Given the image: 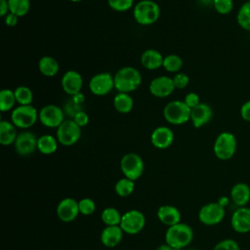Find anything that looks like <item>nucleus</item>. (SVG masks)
Segmentation results:
<instances>
[{"instance_id": "f257e3e1", "label": "nucleus", "mask_w": 250, "mask_h": 250, "mask_svg": "<svg viewBox=\"0 0 250 250\" xmlns=\"http://www.w3.org/2000/svg\"><path fill=\"white\" fill-rule=\"evenodd\" d=\"M114 87L120 93H131L142 83L140 71L133 66H123L114 74Z\"/></svg>"}, {"instance_id": "f03ea898", "label": "nucleus", "mask_w": 250, "mask_h": 250, "mask_svg": "<svg viewBox=\"0 0 250 250\" xmlns=\"http://www.w3.org/2000/svg\"><path fill=\"white\" fill-rule=\"evenodd\" d=\"M192 239L193 230L191 227L182 222L168 227L165 232V243L174 248L183 250L185 247L190 244Z\"/></svg>"}, {"instance_id": "7ed1b4c3", "label": "nucleus", "mask_w": 250, "mask_h": 250, "mask_svg": "<svg viewBox=\"0 0 250 250\" xmlns=\"http://www.w3.org/2000/svg\"><path fill=\"white\" fill-rule=\"evenodd\" d=\"M135 21L141 25H150L160 17L159 5L153 0H141L133 8Z\"/></svg>"}, {"instance_id": "20e7f679", "label": "nucleus", "mask_w": 250, "mask_h": 250, "mask_svg": "<svg viewBox=\"0 0 250 250\" xmlns=\"http://www.w3.org/2000/svg\"><path fill=\"white\" fill-rule=\"evenodd\" d=\"M190 108L184 101H171L163 108L165 120L172 125H183L190 120Z\"/></svg>"}, {"instance_id": "39448f33", "label": "nucleus", "mask_w": 250, "mask_h": 250, "mask_svg": "<svg viewBox=\"0 0 250 250\" xmlns=\"http://www.w3.org/2000/svg\"><path fill=\"white\" fill-rule=\"evenodd\" d=\"M236 147L237 141L235 136L230 132H222L214 142L213 151L218 159L229 160L234 155Z\"/></svg>"}, {"instance_id": "423d86ee", "label": "nucleus", "mask_w": 250, "mask_h": 250, "mask_svg": "<svg viewBox=\"0 0 250 250\" xmlns=\"http://www.w3.org/2000/svg\"><path fill=\"white\" fill-rule=\"evenodd\" d=\"M39 119V112L32 104L18 105L11 113V121L21 129H27L33 126Z\"/></svg>"}, {"instance_id": "0eeeda50", "label": "nucleus", "mask_w": 250, "mask_h": 250, "mask_svg": "<svg viewBox=\"0 0 250 250\" xmlns=\"http://www.w3.org/2000/svg\"><path fill=\"white\" fill-rule=\"evenodd\" d=\"M120 169L125 178L135 182L142 177L145 170V163L138 153L128 152L120 160Z\"/></svg>"}, {"instance_id": "6e6552de", "label": "nucleus", "mask_w": 250, "mask_h": 250, "mask_svg": "<svg viewBox=\"0 0 250 250\" xmlns=\"http://www.w3.org/2000/svg\"><path fill=\"white\" fill-rule=\"evenodd\" d=\"M81 137V127L75 123L73 119L64 120L56 132V138L59 144L64 146L75 145Z\"/></svg>"}, {"instance_id": "1a4fd4ad", "label": "nucleus", "mask_w": 250, "mask_h": 250, "mask_svg": "<svg viewBox=\"0 0 250 250\" xmlns=\"http://www.w3.org/2000/svg\"><path fill=\"white\" fill-rule=\"evenodd\" d=\"M123 231L127 234H137L146 226V217L140 210L132 209L122 215L120 225Z\"/></svg>"}, {"instance_id": "9d476101", "label": "nucleus", "mask_w": 250, "mask_h": 250, "mask_svg": "<svg viewBox=\"0 0 250 250\" xmlns=\"http://www.w3.org/2000/svg\"><path fill=\"white\" fill-rule=\"evenodd\" d=\"M225 215V207L218 202H209L199 209L198 220L205 226H216L224 220Z\"/></svg>"}, {"instance_id": "9b49d317", "label": "nucleus", "mask_w": 250, "mask_h": 250, "mask_svg": "<svg viewBox=\"0 0 250 250\" xmlns=\"http://www.w3.org/2000/svg\"><path fill=\"white\" fill-rule=\"evenodd\" d=\"M39 121L45 127L58 128L64 121V111L56 104H46L39 110Z\"/></svg>"}, {"instance_id": "f8f14e48", "label": "nucleus", "mask_w": 250, "mask_h": 250, "mask_svg": "<svg viewBox=\"0 0 250 250\" xmlns=\"http://www.w3.org/2000/svg\"><path fill=\"white\" fill-rule=\"evenodd\" d=\"M114 87V77L109 72L95 74L89 81V90L96 96H105Z\"/></svg>"}, {"instance_id": "ddd939ff", "label": "nucleus", "mask_w": 250, "mask_h": 250, "mask_svg": "<svg viewBox=\"0 0 250 250\" xmlns=\"http://www.w3.org/2000/svg\"><path fill=\"white\" fill-rule=\"evenodd\" d=\"M38 138L30 131H23L18 134L14 144L16 152L21 156H27L32 154L37 149Z\"/></svg>"}, {"instance_id": "4468645a", "label": "nucleus", "mask_w": 250, "mask_h": 250, "mask_svg": "<svg viewBox=\"0 0 250 250\" xmlns=\"http://www.w3.org/2000/svg\"><path fill=\"white\" fill-rule=\"evenodd\" d=\"M56 212L58 218L61 221L64 223H70L74 221L80 214L78 201L72 197H65L59 202Z\"/></svg>"}, {"instance_id": "2eb2a0df", "label": "nucleus", "mask_w": 250, "mask_h": 250, "mask_svg": "<svg viewBox=\"0 0 250 250\" xmlns=\"http://www.w3.org/2000/svg\"><path fill=\"white\" fill-rule=\"evenodd\" d=\"M150 94L156 98H165L175 91L172 77L161 75L153 78L148 86Z\"/></svg>"}, {"instance_id": "dca6fc26", "label": "nucleus", "mask_w": 250, "mask_h": 250, "mask_svg": "<svg viewBox=\"0 0 250 250\" xmlns=\"http://www.w3.org/2000/svg\"><path fill=\"white\" fill-rule=\"evenodd\" d=\"M62 88L69 96H74L81 93L83 87V78L81 74L76 70H67L62 77Z\"/></svg>"}, {"instance_id": "f3484780", "label": "nucleus", "mask_w": 250, "mask_h": 250, "mask_svg": "<svg viewBox=\"0 0 250 250\" xmlns=\"http://www.w3.org/2000/svg\"><path fill=\"white\" fill-rule=\"evenodd\" d=\"M230 225L233 230L239 233L250 231V208L247 206L237 207L230 218Z\"/></svg>"}, {"instance_id": "a211bd4d", "label": "nucleus", "mask_w": 250, "mask_h": 250, "mask_svg": "<svg viewBox=\"0 0 250 250\" xmlns=\"http://www.w3.org/2000/svg\"><path fill=\"white\" fill-rule=\"evenodd\" d=\"M150 142L156 148H168L174 142V132L167 126H158L151 132Z\"/></svg>"}, {"instance_id": "6ab92c4d", "label": "nucleus", "mask_w": 250, "mask_h": 250, "mask_svg": "<svg viewBox=\"0 0 250 250\" xmlns=\"http://www.w3.org/2000/svg\"><path fill=\"white\" fill-rule=\"evenodd\" d=\"M213 116L211 106L205 103H200L190 110V121L195 128H200L210 122Z\"/></svg>"}, {"instance_id": "aec40b11", "label": "nucleus", "mask_w": 250, "mask_h": 250, "mask_svg": "<svg viewBox=\"0 0 250 250\" xmlns=\"http://www.w3.org/2000/svg\"><path fill=\"white\" fill-rule=\"evenodd\" d=\"M123 229L120 226H105L100 235L101 242L107 248L117 246L123 238Z\"/></svg>"}, {"instance_id": "412c9836", "label": "nucleus", "mask_w": 250, "mask_h": 250, "mask_svg": "<svg viewBox=\"0 0 250 250\" xmlns=\"http://www.w3.org/2000/svg\"><path fill=\"white\" fill-rule=\"evenodd\" d=\"M156 215L158 220L167 227H171L180 223L182 218L180 210L177 207L169 204L161 205L158 208Z\"/></svg>"}, {"instance_id": "4be33fe9", "label": "nucleus", "mask_w": 250, "mask_h": 250, "mask_svg": "<svg viewBox=\"0 0 250 250\" xmlns=\"http://www.w3.org/2000/svg\"><path fill=\"white\" fill-rule=\"evenodd\" d=\"M164 57L155 49H147L141 56L142 65L148 70H155L162 67Z\"/></svg>"}, {"instance_id": "5701e85b", "label": "nucleus", "mask_w": 250, "mask_h": 250, "mask_svg": "<svg viewBox=\"0 0 250 250\" xmlns=\"http://www.w3.org/2000/svg\"><path fill=\"white\" fill-rule=\"evenodd\" d=\"M230 199L237 207L246 206L250 201V187L245 183H237L230 189Z\"/></svg>"}, {"instance_id": "b1692460", "label": "nucleus", "mask_w": 250, "mask_h": 250, "mask_svg": "<svg viewBox=\"0 0 250 250\" xmlns=\"http://www.w3.org/2000/svg\"><path fill=\"white\" fill-rule=\"evenodd\" d=\"M16 126L12 121L1 120L0 121V144L2 146L14 145L18 137Z\"/></svg>"}, {"instance_id": "393cba45", "label": "nucleus", "mask_w": 250, "mask_h": 250, "mask_svg": "<svg viewBox=\"0 0 250 250\" xmlns=\"http://www.w3.org/2000/svg\"><path fill=\"white\" fill-rule=\"evenodd\" d=\"M38 69L46 77L55 76L60 69L58 61L51 56H43L38 62Z\"/></svg>"}, {"instance_id": "a878e982", "label": "nucleus", "mask_w": 250, "mask_h": 250, "mask_svg": "<svg viewBox=\"0 0 250 250\" xmlns=\"http://www.w3.org/2000/svg\"><path fill=\"white\" fill-rule=\"evenodd\" d=\"M58 146H59V142H58L57 138H55L52 135L46 134V135H42L38 138L37 149L42 154H45V155L53 154L58 149Z\"/></svg>"}, {"instance_id": "bb28decb", "label": "nucleus", "mask_w": 250, "mask_h": 250, "mask_svg": "<svg viewBox=\"0 0 250 250\" xmlns=\"http://www.w3.org/2000/svg\"><path fill=\"white\" fill-rule=\"evenodd\" d=\"M113 106L119 113H129L134 106V100L128 93L118 92L113 98Z\"/></svg>"}, {"instance_id": "cd10ccee", "label": "nucleus", "mask_w": 250, "mask_h": 250, "mask_svg": "<svg viewBox=\"0 0 250 250\" xmlns=\"http://www.w3.org/2000/svg\"><path fill=\"white\" fill-rule=\"evenodd\" d=\"M122 215L114 207H106L103 210L101 219L105 226H119Z\"/></svg>"}, {"instance_id": "c85d7f7f", "label": "nucleus", "mask_w": 250, "mask_h": 250, "mask_svg": "<svg viewBox=\"0 0 250 250\" xmlns=\"http://www.w3.org/2000/svg\"><path fill=\"white\" fill-rule=\"evenodd\" d=\"M16 97L14 90L11 89H3L0 92V110L2 112L9 111L15 108L16 104Z\"/></svg>"}, {"instance_id": "c756f323", "label": "nucleus", "mask_w": 250, "mask_h": 250, "mask_svg": "<svg viewBox=\"0 0 250 250\" xmlns=\"http://www.w3.org/2000/svg\"><path fill=\"white\" fill-rule=\"evenodd\" d=\"M134 189H135V182L125 177L118 180L114 186V190L116 194L120 197L130 196L133 193Z\"/></svg>"}, {"instance_id": "7c9ffc66", "label": "nucleus", "mask_w": 250, "mask_h": 250, "mask_svg": "<svg viewBox=\"0 0 250 250\" xmlns=\"http://www.w3.org/2000/svg\"><path fill=\"white\" fill-rule=\"evenodd\" d=\"M236 21L242 29L250 31V1H246L240 6L236 15Z\"/></svg>"}, {"instance_id": "2f4dec72", "label": "nucleus", "mask_w": 250, "mask_h": 250, "mask_svg": "<svg viewBox=\"0 0 250 250\" xmlns=\"http://www.w3.org/2000/svg\"><path fill=\"white\" fill-rule=\"evenodd\" d=\"M183 60L180 56L176 54H170L164 57L162 67L168 72L178 73L183 67Z\"/></svg>"}, {"instance_id": "473e14b6", "label": "nucleus", "mask_w": 250, "mask_h": 250, "mask_svg": "<svg viewBox=\"0 0 250 250\" xmlns=\"http://www.w3.org/2000/svg\"><path fill=\"white\" fill-rule=\"evenodd\" d=\"M10 13L20 17L25 16L30 10V0H8Z\"/></svg>"}, {"instance_id": "72a5a7b5", "label": "nucleus", "mask_w": 250, "mask_h": 250, "mask_svg": "<svg viewBox=\"0 0 250 250\" xmlns=\"http://www.w3.org/2000/svg\"><path fill=\"white\" fill-rule=\"evenodd\" d=\"M17 104L19 105L31 104L33 101V93L27 86H19L14 90Z\"/></svg>"}, {"instance_id": "f704fd0d", "label": "nucleus", "mask_w": 250, "mask_h": 250, "mask_svg": "<svg viewBox=\"0 0 250 250\" xmlns=\"http://www.w3.org/2000/svg\"><path fill=\"white\" fill-rule=\"evenodd\" d=\"M78 207L80 214L84 216H90L96 211V203L92 198L85 197L78 201Z\"/></svg>"}, {"instance_id": "c9c22d12", "label": "nucleus", "mask_w": 250, "mask_h": 250, "mask_svg": "<svg viewBox=\"0 0 250 250\" xmlns=\"http://www.w3.org/2000/svg\"><path fill=\"white\" fill-rule=\"evenodd\" d=\"M213 7L220 15H228L233 9L232 0H213Z\"/></svg>"}, {"instance_id": "e433bc0d", "label": "nucleus", "mask_w": 250, "mask_h": 250, "mask_svg": "<svg viewBox=\"0 0 250 250\" xmlns=\"http://www.w3.org/2000/svg\"><path fill=\"white\" fill-rule=\"evenodd\" d=\"M108 6L116 12H126L134 5V0H107Z\"/></svg>"}, {"instance_id": "4c0bfd02", "label": "nucleus", "mask_w": 250, "mask_h": 250, "mask_svg": "<svg viewBox=\"0 0 250 250\" xmlns=\"http://www.w3.org/2000/svg\"><path fill=\"white\" fill-rule=\"evenodd\" d=\"M213 250H240V247L234 239L226 238L219 241L214 246Z\"/></svg>"}, {"instance_id": "58836bf2", "label": "nucleus", "mask_w": 250, "mask_h": 250, "mask_svg": "<svg viewBox=\"0 0 250 250\" xmlns=\"http://www.w3.org/2000/svg\"><path fill=\"white\" fill-rule=\"evenodd\" d=\"M175 89H185L189 83V77L184 72H178L173 77Z\"/></svg>"}, {"instance_id": "ea45409f", "label": "nucleus", "mask_w": 250, "mask_h": 250, "mask_svg": "<svg viewBox=\"0 0 250 250\" xmlns=\"http://www.w3.org/2000/svg\"><path fill=\"white\" fill-rule=\"evenodd\" d=\"M184 103H185L190 109L193 108V107H195L196 105H198V104H200V99H199L198 94H196V93H194V92L188 93V94L185 96Z\"/></svg>"}, {"instance_id": "a19ab883", "label": "nucleus", "mask_w": 250, "mask_h": 250, "mask_svg": "<svg viewBox=\"0 0 250 250\" xmlns=\"http://www.w3.org/2000/svg\"><path fill=\"white\" fill-rule=\"evenodd\" d=\"M72 119L75 121L77 125H79L81 128L86 126L89 123V116L84 110H79L77 111L73 116Z\"/></svg>"}, {"instance_id": "79ce46f5", "label": "nucleus", "mask_w": 250, "mask_h": 250, "mask_svg": "<svg viewBox=\"0 0 250 250\" xmlns=\"http://www.w3.org/2000/svg\"><path fill=\"white\" fill-rule=\"evenodd\" d=\"M240 116L243 120L250 122V100L245 102L240 107Z\"/></svg>"}, {"instance_id": "37998d69", "label": "nucleus", "mask_w": 250, "mask_h": 250, "mask_svg": "<svg viewBox=\"0 0 250 250\" xmlns=\"http://www.w3.org/2000/svg\"><path fill=\"white\" fill-rule=\"evenodd\" d=\"M18 21H19V17L12 14V13H9L8 15L5 16L4 18V21H5V24L10 26V27H13L15 26L17 23H18Z\"/></svg>"}, {"instance_id": "c03bdc74", "label": "nucleus", "mask_w": 250, "mask_h": 250, "mask_svg": "<svg viewBox=\"0 0 250 250\" xmlns=\"http://www.w3.org/2000/svg\"><path fill=\"white\" fill-rule=\"evenodd\" d=\"M10 13L8 0H0V16L5 17Z\"/></svg>"}, {"instance_id": "a18cd8bd", "label": "nucleus", "mask_w": 250, "mask_h": 250, "mask_svg": "<svg viewBox=\"0 0 250 250\" xmlns=\"http://www.w3.org/2000/svg\"><path fill=\"white\" fill-rule=\"evenodd\" d=\"M156 250H182V249L174 248V247H172V246L168 245L167 243H164V244H161V245H159V246L156 248Z\"/></svg>"}, {"instance_id": "49530a36", "label": "nucleus", "mask_w": 250, "mask_h": 250, "mask_svg": "<svg viewBox=\"0 0 250 250\" xmlns=\"http://www.w3.org/2000/svg\"><path fill=\"white\" fill-rule=\"evenodd\" d=\"M217 202H218L220 205H222L223 207H226V206L229 204V198L227 197V196H222V197L219 198V200H218Z\"/></svg>"}, {"instance_id": "de8ad7c7", "label": "nucleus", "mask_w": 250, "mask_h": 250, "mask_svg": "<svg viewBox=\"0 0 250 250\" xmlns=\"http://www.w3.org/2000/svg\"><path fill=\"white\" fill-rule=\"evenodd\" d=\"M71 2H80V1H82V0H70Z\"/></svg>"}, {"instance_id": "09e8293b", "label": "nucleus", "mask_w": 250, "mask_h": 250, "mask_svg": "<svg viewBox=\"0 0 250 250\" xmlns=\"http://www.w3.org/2000/svg\"><path fill=\"white\" fill-rule=\"evenodd\" d=\"M188 250H196V249H188Z\"/></svg>"}]
</instances>
